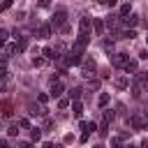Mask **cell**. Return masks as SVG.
I'll use <instances>...</instances> for the list:
<instances>
[{"label":"cell","mask_w":148,"mask_h":148,"mask_svg":"<svg viewBox=\"0 0 148 148\" xmlns=\"http://www.w3.org/2000/svg\"><path fill=\"white\" fill-rule=\"evenodd\" d=\"M123 37H125V39H134L136 32H134V30H123Z\"/></svg>","instance_id":"cell-27"},{"label":"cell","mask_w":148,"mask_h":148,"mask_svg":"<svg viewBox=\"0 0 148 148\" xmlns=\"http://www.w3.org/2000/svg\"><path fill=\"white\" fill-rule=\"evenodd\" d=\"M146 118H148V111H146Z\"/></svg>","instance_id":"cell-42"},{"label":"cell","mask_w":148,"mask_h":148,"mask_svg":"<svg viewBox=\"0 0 148 148\" xmlns=\"http://www.w3.org/2000/svg\"><path fill=\"white\" fill-rule=\"evenodd\" d=\"M97 104H99V106H106V104H109V92H102L99 99H97Z\"/></svg>","instance_id":"cell-23"},{"label":"cell","mask_w":148,"mask_h":148,"mask_svg":"<svg viewBox=\"0 0 148 148\" xmlns=\"http://www.w3.org/2000/svg\"><path fill=\"white\" fill-rule=\"evenodd\" d=\"M18 127H23V130H30V120H28V118H18Z\"/></svg>","instance_id":"cell-25"},{"label":"cell","mask_w":148,"mask_h":148,"mask_svg":"<svg viewBox=\"0 0 148 148\" xmlns=\"http://www.w3.org/2000/svg\"><path fill=\"white\" fill-rule=\"evenodd\" d=\"M42 56H44V58H49V60H56V58H58V56H56V49H53V46H44Z\"/></svg>","instance_id":"cell-14"},{"label":"cell","mask_w":148,"mask_h":148,"mask_svg":"<svg viewBox=\"0 0 148 148\" xmlns=\"http://www.w3.org/2000/svg\"><path fill=\"white\" fill-rule=\"evenodd\" d=\"M88 88H90V90H97V88H99V81H97V79H90V81H88Z\"/></svg>","instance_id":"cell-28"},{"label":"cell","mask_w":148,"mask_h":148,"mask_svg":"<svg viewBox=\"0 0 148 148\" xmlns=\"http://www.w3.org/2000/svg\"><path fill=\"white\" fill-rule=\"evenodd\" d=\"M58 106H60V109H67V106H69V99L60 97V99H58Z\"/></svg>","instance_id":"cell-33"},{"label":"cell","mask_w":148,"mask_h":148,"mask_svg":"<svg viewBox=\"0 0 148 148\" xmlns=\"http://www.w3.org/2000/svg\"><path fill=\"white\" fill-rule=\"evenodd\" d=\"M130 14H132V5L130 2H123L120 5V18H127Z\"/></svg>","instance_id":"cell-13"},{"label":"cell","mask_w":148,"mask_h":148,"mask_svg":"<svg viewBox=\"0 0 148 148\" xmlns=\"http://www.w3.org/2000/svg\"><path fill=\"white\" fill-rule=\"evenodd\" d=\"M148 90V72H139L132 81V95L134 97H141V92Z\"/></svg>","instance_id":"cell-1"},{"label":"cell","mask_w":148,"mask_h":148,"mask_svg":"<svg viewBox=\"0 0 148 148\" xmlns=\"http://www.w3.org/2000/svg\"><path fill=\"white\" fill-rule=\"evenodd\" d=\"M146 39H148V37H146Z\"/></svg>","instance_id":"cell-43"},{"label":"cell","mask_w":148,"mask_h":148,"mask_svg":"<svg viewBox=\"0 0 148 148\" xmlns=\"http://www.w3.org/2000/svg\"><path fill=\"white\" fill-rule=\"evenodd\" d=\"M125 148H136V146H132V143H130V146H125Z\"/></svg>","instance_id":"cell-40"},{"label":"cell","mask_w":148,"mask_h":148,"mask_svg":"<svg viewBox=\"0 0 148 148\" xmlns=\"http://www.w3.org/2000/svg\"><path fill=\"white\" fill-rule=\"evenodd\" d=\"M95 148H104V146H95Z\"/></svg>","instance_id":"cell-41"},{"label":"cell","mask_w":148,"mask_h":148,"mask_svg":"<svg viewBox=\"0 0 148 148\" xmlns=\"http://www.w3.org/2000/svg\"><path fill=\"white\" fill-rule=\"evenodd\" d=\"M32 65H35V67H42V65H44V58H37V56H35V58H32Z\"/></svg>","instance_id":"cell-34"},{"label":"cell","mask_w":148,"mask_h":148,"mask_svg":"<svg viewBox=\"0 0 148 148\" xmlns=\"http://www.w3.org/2000/svg\"><path fill=\"white\" fill-rule=\"evenodd\" d=\"M18 148H32V143H30V141H21V143H18Z\"/></svg>","instance_id":"cell-35"},{"label":"cell","mask_w":148,"mask_h":148,"mask_svg":"<svg viewBox=\"0 0 148 148\" xmlns=\"http://www.w3.org/2000/svg\"><path fill=\"white\" fill-rule=\"evenodd\" d=\"M130 125H132L134 130H143V127H146V123H143L139 116H132V118H130Z\"/></svg>","instance_id":"cell-12"},{"label":"cell","mask_w":148,"mask_h":148,"mask_svg":"<svg viewBox=\"0 0 148 148\" xmlns=\"http://www.w3.org/2000/svg\"><path fill=\"white\" fill-rule=\"evenodd\" d=\"M72 111H74V118H81V113H83V104H81V102H72Z\"/></svg>","instance_id":"cell-18"},{"label":"cell","mask_w":148,"mask_h":148,"mask_svg":"<svg viewBox=\"0 0 148 148\" xmlns=\"http://www.w3.org/2000/svg\"><path fill=\"white\" fill-rule=\"evenodd\" d=\"M141 148H148V139H143V141H141Z\"/></svg>","instance_id":"cell-39"},{"label":"cell","mask_w":148,"mask_h":148,"mask_svg":"<svg viewBox=\"0 0 148 148\" xmlns=\"http://www.w3.org/2000/svg\"><path fill=\"white\" fill-rule=\"evenodd\" d=\"M92 28H95L97 35H102V32H104V21H102V18H92Z\"/></svg>","instance_id":"cell-16"},{"label":"cell","mask_w":148,"mask_h":148,"mask_svg":"<svg viewBox=\"0 0 148 148\" xmlns=\"http://www.w3.org/2000/svg\"><path fill=\"white\" fill-rule=\"evenodd\" d=\"M97 134L104 139V136H109V120H102V125H99V130H97Z\"/></svg>","instance_id":"cell-19"},{"label":"cell","mask_w":148,"mask_h":148,"mask_svg":"<svg viewBox=\"0 0 148 148\" xmlns=\"http://www.w3.org/2000/svg\"><path fill=\"white\" fill-rule=\"evenodd\" d=\"M127 62H130V56H127V53H113V58H111V65H113V67H123V69H125Z\"/></svg>","instance_id":"cell-4"},{"label":"cell","mask_w":148,"mask_h":148,"mask_svg":"<svg viewBox=\"0 0 148 148\" xmlns=\"http://www.w3.org/2000/svg\"><path fill=\"white\" fill-rule=\"evenodd\" d=\"M14 53H18L16 44H5V46H2V58H5V60H7L9 56H14Z\"/></svg>","instance_id":"cell-9"},{"label":"cell","mask_w":148,"mask_h":148,"mask_svg":"<svg viewBox=\"0 0 148 148\" xmlns=\"http://www.w3.org/2000/svg\"><path fill=\"white\" fill-rule=\"evenodd\" d=\"M67 14H65V9H56V14L51 16V28H56V30H62L65 25H67Z\"/></svg>","instance_id":"cell-2"},{"label":"cell","mask_w":148,"mask_h":148,"mask_svg":"<svg viewBox=\"0 0 148 148\" xmlns=\"http://www.w3.org/2000/svg\"><path fill=\"white\" fill-rule=\"evenodd\" d=\"M136 67H139V65H136V60H130V62L125 65V72H127V76H130V74H134V76H136V74H139V72H136Z\"/></svg>","instance_id":"cell-15"},{"label":"cell","mask_w":148,"mask_h":148,"mask_svg":"<svg viewBox=\"0 0 148 148\" xmlns=\"http://www.w3.org/2000/svg\"><path fill=\"white\" fill-rule=\"evenodd\" d=\"M95 69H97V62H95V58H90V56H88V58L83 60V65H81L83 76H88V79H90V76L95 74Z\"/></svg>","instance_id":"cell-3"},{"label":"cell","mask_w":148,"mask_h":148,"mask_svg":"<svg viewBox=\"0 0 148 148\" xmlns=\"http://www.w3.org/2000/svg\"><path fill=\"white\" fill-rule=\"evenodd\" d=\"M16 49H18V53L25 51L28 49V37H16Z\"/></svg>","instance_id":"cell-17"},{"label":"cell","mask_w":148,"mask_h":148,"mask_svg":"<svg viewBox=\"0 0 148 148\" xmlns=\"http://www.w3.org/2000/svg\"><path fill=\"white\" fill-rule=\"evenodd\" d=\"M2 116H5V118L12 116V104H9V102H2Z\"/></svg>","instance_id":"cell-22"},{"label":"cell","mask_w":148,"mask_h":148,"mask_svg":"<svg viewBox=\"0 0 148 148\" xmlns=\"http://www.w3.org/2000/svg\"><path fill=\"white\" fill-rule=\"evenodd\" d=\"M90 28H92V21H90L88 16H83V18L79 21V35H88Z\"/></svg>","instance_id":"cell-5"},{"label":"cell","mask_w":148,"mask_h":148,"mask_svg":"<svg viewBox=\"0 0 148 148\" xmlns=\"http://www.w3.org/2000/svg\"><path fill=\"white\" fill-rule=\"evenodd\" d=\"M102 120H109V123H111V120H113V111H111V109H104V118H102Z\"/></svg>","instance_id":"cell-29"},{"label":"cell","mask_w":148,"mask_h":148,"mask_svg":"<svg viewBox=\"0 0 148 148\" xmlns=\"http://www.w3.org/2000/svg\"><path fill=\"white\" fill-rule=\"evenodd\" d=\"M111 148H123V139L120 136H111Z\"/></svg>","instance_id":"cell-24"},{"label":"cell","mask_w":148,"mask_h":148,"mask_svg":"<svg viewBox=\"0 0 148 148\" xmlns=\"http://www.w3.org/2000/svg\"><path fill=\"white\" fill-rule=\"evenodd\" d=\"M74 141V134H65V143H72Z\"/></svg>","instance_id":"cell-36"},{"label":"cell","mask_w":148,"mask_h":148,"mask_svg":"<svg viewBox=\"0 0 148 148\" xmlns=\"http://www.w3.org/2000/svg\"><path fill=\"white\" fill-rule=\"evenodd\" d=\"M113 86L123 90V88H127V86H130V79H127V76H116V81H113Z\"/></svg>","instance_id":"cell-10"},{"label":"cell","mask_w":148,"mask_h":148,"mask_svg":"<svg viewBox=\"0 0 148 148\" xmlns=\"http://www.w3.org/2000/svg\"><path fill=\"white\" fill-rule=\"evenodd\" d=\"M62 90H65V88H62V83H60V81H56V83H51V90H49V95L56 99V97H60V95H62Z\"/></svg>","instance_id":"cell-7"},{"label":"cell","mask_w":148,"mask_h":148,"mask_svg":"<svg viewBox=\"0 0 148 148\" xmlns=\"http://www.w3.org/2000/svg\"><path fill=\"white\" fill-rule=\"evenodd\" d=\"M7 37H9V32L2 28V30H0V42H2V44H7Z\"/></svg>","instance_id":"cell-30"},{"label":"cell","mask_w":148,"mask_h":148,"mask_svg":"<svg viewBox=\"0 0 148 148\" xmlns=\"http://www.w3.org/2000/svg\"><path fill=\"white\" fill-rule=\"evenodd\" d=\"M7 134H9V136H16V134H18V125H9V127H7Z\"/></svg>","instance_id":"cell-26"},{"label":"cell","mask_w":148,"mask_h":148,"mask_svg":"<svg viewBox=\"0 0 148 148\" xmlns=\"http://www.w3.org/2000/svg\"><path fill=\"white\" fill-rule=\"evenodd\" d=\"M81 92H83V90H81L79 86H74V88H69V92H67V95H69V99H72V102H79Z\"/></svg>","instance_id":"cell-11"},{"label":"cell","mask_w":148,"mask_h":148,"mask_svg":"<svg viewBox=\"0 0 148 148\" xmlns=\"http://www.w3.org/2000/svg\"><path fill=\"white\" fill-rule=\"evenodd\" d=\"M104 51H109V53L113 51V39H106V42H104Z\"/></svg>","instance_id":"cell-31"},{"label":"cell","mask_w":148,"mask_h":148,"mask_svg":"<svg viewBox=\"0 0 148 148\" xmlns=\"http://www.w3.org/2000/svg\"><path fill=\"white\" fill-rule=\"evenodd\" d=\"M136 23H139V16H136V14H130L127 18H123V25H125L127 30H132V28H134Z\"/></svg>","instance_id":"cell-8"},{"label":"cell","mask_w":148,"mask_h":148,"mask_svg":"<svg viewBox=\"0 0 148 148\" xmlns=\"http://www.w3.org/2000/svg\"><path fill=\"white\" fill-rule=\"evenodd\" d=\"M44 148H58V146H56V143H51V141H46V143H44Z\"/></svg>","instance_id":"cell-38"},{"label":"cell","mask_w":148,"mask_h":148,"mask_svg":"<svg viewBox=\"0 0 148 148\" xmlns=\"http://www.w3.org/2000/svg\"><path fill=\"white\" fill-rule=\"evenodd\" d=\"M37 99H39V104H46V102H49V95H46V92H39Z\"/></svg>","instance_id":"cell-32"},{"label":"cell","mask_w":148,"mask_h":148,"mask_svg":"<svg viewBox=\"0 0 148 148\" xmlns=\"http://www.w3.org/2000/svg\"><path fill=\"white\" fill-rule=\"evenodd\" d=\"M0 148H9V143H7V139H2V141H0Z\"/></svg>","instance_id":"cell-37"},{"label":"cell","mask_w":148,"mask_h":148,"mask_svg":"<svg viewBox=\"0 0 148 148\" xmlns=\"http://www.w3.org/2000/svg\"><path fill=\"white\" fill-rule=\"evenodd\" d=\"M30 139H32V141H39V139H42V130H39V127H32V130H30Z\"/></svg>","instance_id":"cell-21"},{"label":"cell","mask_w":148,"mask_h":148,"mask_svg":"<svg viewBox=\"0 0 148 148\" xmlns=\"http://www.w3.org/2000/svg\"><path fill=\"white\" fill-rule=\"evenodd\" d=\"M81 130L86 132V134H90V132H95V130H99L95 123H81Z\"/></svg>","instance_id":"cell-20"},{"label":"cell","mask_w":148,"mask_h":148,"mask_svg":"<svg viewBox=\"0 0 148 148\" xmlns=\"http://www.w3.org/2000/svg\"><path fill=\"white\" fill-rule=\"evenodd\" d=\"M37 37H39V39H46V37H51V23H44V25H39V28H37Z\"/></svg>","instance_id":"cell-6"}]
</instances>
